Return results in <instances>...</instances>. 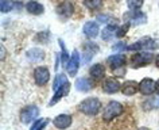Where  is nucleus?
Here are the masks:
<instances>
[{
  "instance_id": "1",
  "label": "nucleus",
  "mask_w": 159,
  "mask_h": 130,
  "mask_svg": "<svg viewBox=\"0 0 159 130\" xmlns=\"http://www.w3.org/2000/svg\"><path fill=\"white\" fill-rule=\"evenodd\" d=\"M157 49H159V39L144 37L128 45L125 50H129V52H150V50H157Z\"/></svg>"
},
{
  "instance_id": "2",
  "label": "nucleus",
  "mask_w": 159,
  "mask_h": 130,
  "mask_svg": "<svg viewBox=\"0 0 159 130\" xmlns=\"http://www.w3.org/2000/svg\"><path fill=\"white\" fill-rule=\"evenodd\" d=\"M78 110L88 117H96L101 110V102L100 99H97L94 96L86 98L78 104Z\"/></svg>"
},
{
  "instance_id": "3",
  "label": "nucleus",
  "mask_w": 159,
  "mask_h": 130,
  "mask_svg": "<svg viewBox=\"0 0 159 130\" xmlns=\"http://www.w3.org/2000/svg\"><path fill=\"white\" fill-rule=\"evenodd\" d=\"M124 113V106L117 100H111L108 102V104L105 106L104 111H102V121L104 122H111L115 118L120 117Z\"/></svg>"
},
{
  "instance_id": "4",
  "label": "nucleus",
  "mask_w": 159,
  "mask_h": 130,
  "mask_svg": "<svg viewBox=\"0 0 159 130\" xmlns=\"http://www.w3.org/2000/svg\"><path fill=\"white\" fill-rule=\"evenodd\" d=\"M155 61L154 54L150 52H136L129 58V66L131 68H140V66H147Z\"/></svg>"
},
{
  "instance_id": "5",
  "label": "nucleus",
  "mask_w": 159,
  "mask_h": 130,
  "mask_svg": "<svg viewBox=\"0 0 159 130\" xmlns=\"http://www.w3.org/2000/svg\"><path fill=\"white\" fill-rule=\"evenodd\" d=\"M41 110L38 108V106L35 104H29L26 107H23L20 110V122L25 125H29V123H33V122L37 119Z\"/></svg>"
},
{
  "instance_id": "6",
  "label": "nucleus",
  "mask_w": 159,
  "mask_h": 130,
  "mask_svg": "<svg viewBox=\"0 0 159 130\" xmlns=\"http://www.w3.org/2000/svg\"><path fill=\"white\" fill-rule=\"evenodd\" d=\"M80 61H81V54L78 53L77 49L73 50V53L70 54V60L66 64V72L69 76L75 77L77 76V72L80 69Z\"/></svg>"
},
{
  "instance_id": "7",
  "label": "nucleus",
  "mask_w": 159,
  "mask_h": 130,
  "mask_svg": "<svg viewBox=\"0 0 159 130\" xmlns=\"http://www.w3.org/2000/svg\"><path fill=\"white\" fill-rule=\"evenodd\" d=\"M34 81L35 84L39 87H43L47 84V81L50 80V70L46 68V66H37L34 69Z\"/></svg>"
},
{
  "instance_id": "8",
  "label": "nucleus",
  "mask_w": 159,
  "mask_h": 130,
  "mask_svg": "<svg viewBox=\"0 0 159 130\" xmlns=\"http://www.w3.org/2000/svg\"><path fill=\"white\" fill-rule=\"evenodd\" d=\"M107 64L112 70H117V69H121L124 68L125 64H127V57L125 54L123 53H116V54H112L107 58Z\"/></svg>"
},
{
  "instance_id": "9",
  "label": "nucleus",
  "mask_w": 159,
  "mask_h": 130,
  "mask_svg": "<svg viewBox=\"0 0 159 130\" xmlns=\"http://www.w3.org/2000/svg\"><path fill=\"white\" fill-rule=\"evenodd\" d=\"M101 87H102V91H104L105 94H109V95L121 91V84L119 83V80H116V79H113V77L104 79Z\"/></svg>"
},
{
  "instance_id": "10",
  "label": "nucleus",
  "mask_w": 159,
  "mask_h": 130,
  "mask_svg": "<svg viewBox=\"0 0 159 130\" xmlns=\"http://www.w3.org/2000/svg\"><path fill=\"white\" fill-rule=\"evenodd\" d=\"M71 123H73V118L69 114H59L53 119V125L55 129L59 130H65L67 128H70Z\"/></svg>"
},
{
  "instance_id": "11",
  "label": "nucleus",
  "mask_w": 159,
  "mask_h": 130,
  "mask_svg": "<svg viewBox=\"0 0 159 130\" xmlns=\"http://www.w3.org/2000/svg\"><path fill=\"white\" fill-rule=\"evenodd\" d=\"M139 91L144 96H151L155 92V81L151 77H144L139 83Z\"/></svg>"
},
{
  "instance_id": "12",
  "label": "nucleus",
  "mask_w": 159,
  "mask_h": 130,
  "mask_svg": "<svg viewBox=\"0 0 159 130\" xmlns=\"http://www.w3.org/2000/svg\"><path fill=\"white\" fill-rule=\"evenodd\" d=\"M124 19L127 22H132L134 25H143V23H146L147 22V17H146V14H143L140 10H132V11H129V12H127L124 15Z\"/></svg>"
},
{
  "instance_id": "13",
  "label": "nucleus",
  "mask_w": 159,
  "mask_h": 130,
  "mask_svg": "<svg viewBox=\"0 0 159 130\" xmlns=\"http://www.w3.org/2000/svg\"><path fill=\"white\" fill-rule=\"evenodd\" d=\"M94 87V83L90 77H78L75 80V89L80 92H89Z\"/></svg>"
},
{
  "instance_id": "14",
  "label": "nucleus",
  "mask_w": 159,
  "mask_h": 130,
  "mask_svg": "<svg viewBox=\"0 0 159 130\" xmlns=\"http://www.w3.org/2000/svg\"><path fill=\"white\" fill-rule=\"evenodd\" d=\"M82 31H84L85 37H88L90 39L96 38L98 34H100V27H98V23L94 21H89L86 22L84 27H82Z\"/></svg>"
},
{
  "instance_id": "15",
  "label": "nucleus",
  "mask_w": 159,
  "mask_h": 130,
  "mask_svg": "<svg viewBox=\"0 0 159 130\" xmlns=\"http://www.w3.org/2000/svg\"><path fill=\"white\" fill-rule=\"evenodd\" d=\"M69 91H70V83L67 81L66 84H63L61 88H58L57 91L54 92V95H53V98H51V100L49 102V106H50V107H53L54 104H57L58 102L62 99V98H65L67 94H69Z\"/></svg>"
},
{
  "instance_id": "16",
  "label": "nucleus",
  "mask_w": 159,
  "mask_h": 130,
  "mask_svg": "<svg viewBox=\"0 0 159 130\" xmlns=\"http://www.w3.org/2000/svg\"><path fill=\"white\" fill-rule=\"evenodd\" d=\"M98 45L97 43H94V42H86L84 43V58H82V61L85 62H89L90 60L93 58V56L98 52Z\"/></svg>"
},
{
  "instance_id": "17",
  "label": "nucleus",
  "mask_w": 159,
  "mask_h": 130,
  "mask_svg": "<svg viewBox=\"0 0 159 130\" xmlns=\"http://www.w3.org/2000/svg\"><path fill=\"white\" fill-rule=\"evenodd\" d=\"M57 14L62 18H70L74 14V6L70 2H62L61 4L57 7Z\"/></svg>"
},
{
  "instance_id": "18",
  "label": "nucleus",
  "mask_w": 159,
  "mask_h": 130,
  "mask_svg": "<svg viewBox=\"0 0 159 130\" xmlns=\"http://www.w3.org/2000/svg\"><path fill=\"white\" fill-rule=\"evenodd\" d=\"M26 56H27V60L30 62L38 64V62L43 61V58H45V52H43L41 48H33L26 53Z\"/></svg>"
},
{
  "instance_id": "19",
  "label": "nucleus",
  "mask_w": 159,
  "mask_h": 130,
  "mask_svg": "<svg viewBox=\"0 0 159 130\" xmlns=\"http://www.w3.org/2000/svg\"><path fill=\"white\" fill-rule=\"evenodd\" d=\"M121 92L125 96H134L139 92V83L135 80H127L124 84H121Z\"/></svg>"
},
{
  "instance_id": "20",
  "label": "nucleus",
  "mask_w": 159,
  "mask_h": 130,
  "mask_svg": "<svg viewBox=\"0 0 159 130\" xmlns=\"http://www.w3.org/2000/svg\"><path fill=\"white\" fill-rule=\"evenodd\" d=\"M89 76L92 80H101V79H104L105 76V68L102 64H93L92 66H90L89 69Z\"/></svg>"
},
{
  "instance_id": "21",
  "label": "nucleus",
  "mask_w": 159,
  "mask_h": 130,
  "mask_svg": "<svg viewBox=\"0 0 159 130\" xmlns=\"http://www.w3.org/2000/svg\"><path fill=\"white\" fill-rule=\"evenodd\" d=\"M26 10L29 11L30 14H33V15H41V14L45 12V7H43L41 3L35 2V0H30V2L27 3Z\"/></svg>"
},
{
  "instance_id": "22",
  "label": "nucleus",
  "mask_w": 159,
  "mask_h": 130,
  "mask_svg": "<svg viewBox=\"0 0 159 130\" xmlns=\"http://www.w3.org/2000/svg\"><path fill=\"white\" fill-rule=\"evenodd\" d=\"M116 30H117V26L116 25H109L108 27H105L101 33V38L104 41H111L113 37H116Z\"/></svg>"
},
{
  "instance_id": "23",
  "label": "nucleus",
  "mask_w": 159,
  "mask_h": 130,
  "mask_svg": "<svg viewBox=\"0 0 159 130\" xmlns=\"http://www.w3.org/2000/svg\"><path fill=\"white\" fill-rule=\"evenodd\" d=\"M143 110L150 111V110H158L159 108V98H150L142 103Z\"/></svg>"
},
{
  "instance_id": "24",
  "label": "nucleus",
  "mask_w": 159,
  "mask_h": 130,
  "mask_svg": "<svg viewBox=\"0 0 159 130\" xmlns=\"http://www.w3.org/2000/svg\"><path fill=\"white\" fill-rule=\"evenodd\" d=\"M67 81L69 80H67V76L65 73H57V76L54 77V83H53V91L55 92L58 88H61L63 84H66Z\"/></svg>"
},
{
  "instance_id": "25",
  "label": "nucleus",
  "mask_w": 159,
  "mask_h": 130,
  "mask_svg": "<svg viewBox=\"0 0 159 130\" xmlns=\"http://www.w3.org/2000/svg\"><path fill=\"white\" fill-rule=\"evenodd\" d=\"M15 4H16L15 0H0V11L3 14H7L15 10Z\"/></svg>"
},
{
  "instance_id": "26",
  "label": "nucleus",
  "mask_w": 159,
  "mask_h": 130,
  "mask_svg": "<svg viewBox=\"0 0 159 130\" xmlns=\"http://www.w3.org/2000/svg\"><path fill=\"white\" fill-rule=\"evenodd\" d=\"M58 42H59V48H61V62H62V65L65 66L70 60V54L67 53V49H66L65 43H63V41L61 38L58 39Z\"/></svg>"
},
{
  "instance_id": "27",
  "label": "nucleus",
  "mask_w": 159,
  "mask_h": 130,
  "mask_svg": "<svg viewBox=\"0 0 159 130\" xmlns=\"http://www.w3.org/2000/svg\"><path fill=\"white\" fill-rule=\"evenodd\" d=\"M47 123H49V118H38L33 122L30 130H43L47 126Z\"/></svg>"
},
{
  "instance_id": "28",
  "label": "nucleus",
  "mask_w": 159,
  "mask_h": 130,
  "mask_svg": "<svg viewBox=\"0 0 159 130\" xmlns=\"http://www.w3.org/2000/svg\"><path fill=\"white\" fill-rule=\"evenodd\" d=\"M84 6L90 11H97L102 7V0H84Z\"/></svg>"
},
{
  "instance_id": "29",
  "label": "nucleus",
  "mask_w": 159,
  "mask_h": 130,
  "mask_svg": "<svg viewBox=\"0 0 159 130\" xmlns=\"http://www.w3.org/2000/svg\"><path fill=\"white\" fill-rule=\"evenodd\" d=\"M129 27H131V23H129V22H125L124 25L119 26L117 30H116V37H117V38H123V37H124V35L127 34V31L129 30Z\"/></svg>"
},
{
  "instance_id": "30",
  "label": "nucleus",
  "mask_w": 159,
  "mask_h": 130,
  "mask_svg": "<svg viewBox=\"0 0 159 130\" xmlns=\"http://www.w3.org/2000/svg\"><path fill=\"white\" fill-rule=\"evenodd\" d=\"M97 21L98 22H101V23H109V25H116V18H113V17H111V15H98L97 17Z\"/></svg>"
},
{
  "instance_id": "31",
  "label": "nucleus",
  "mask_w": 159,
  "mask_h": 130,
  "mask_svg": "<svg viewBox=\"0 0 159 130\" xmlns=\"http://www.w3.org/2000/svg\"><path fill=\"white\" fill-rule=\"evenodd\" d=\"M143 3H144V0H127V4L131 10H140Z\"/></svg>"
},
{
  "instance_id": "32",
  "label": "nucleus",
  "mask_w": 159,
  "mask_h": 130,
  "mask_svg": "<svg viewBox=\"0 0 159 130\" xmlns=\"http://www.w3.org/2000/svg\"><path fill=\"white\" fill-rule=\"evenodd\" d=\"M49 37H50V35H49V33H47V31H45V33H43V31H42V33H39V34H38V37H37V41L47 42V41H49Z\"/></svg>"
},
{
  "instance_id": "33",
  "label": "nucleus",
  "mask_w": 159,
  "mask_h": 130,
  "mask_svg": "<svg viewBox=\"0 0 159 130\" xmlns=\"http://www.w3.org/2000/svg\"><path fill=\"white\" fill-rule=\"evenodd\" d=\"M125 49H127V46L124 45V42H117L116 45H113V50H115V52H117V50H119V52H121V50H125Z\"/></svg>"
},
{
  "instance_id": "34",
  "label": "nucleus",
  "mask_w": 159,
  "mask_h": 130,
  "mask_svg": "<svg viewBox=\"0 0 159 130\" xmlns=\"http://www.w3.org/2000/svg\"><path fill=\"white\" fill-rule=\"evenodd\" d=\"M4 58H6V48L2 45V61L4 60Z\"/></svg>"
},
{
  "instance_id": "35",
  "label": "nucleus",
  "mask_w": 159,
  "mask_h": 130,
  "mask_svg": "<svg viewBox=\"0 0 159 130\" xmlns=\"http://www.w3.org/2000/svg\"><path fill=\"white\" fill-rule=\"evenodd\" d=\"M155 92H157L158 95H159V79H158L157 81H155Z\"/></svg>"
},
{
  "instance_id": "36",
  "label": "nucleus",
  "mask_w": 159,
  "mask_h": 130,
  "mask_svg": "<svg viewBox=\"0 0 159 130\" xmlns=\"http://www.w3.org/2000/svg\"><path fill=\"white\" fill-rule=\"evenodd\" d=\"M155 65L159 68V54H157V57H155Z\"/></svg>"
},
{
  "instance_id": "37",
  "label": "nucleus",
  "mask_w": 159,
  "mask_h": 130,
  "mask_svg": "<svg viewBox=\"0 0 159 130\" xmlns=\"http://www.w3.org/2000/svg\"><path fill=\"white\" fill-rule=\"evenodd\" d=\"M139 130H151V129H148V128H144V126H143V128H140Z\"/></svg>"
}]
</instances>
